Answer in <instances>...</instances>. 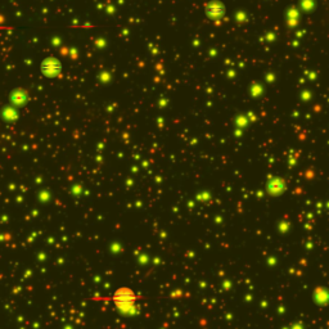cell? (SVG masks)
I'll list each match as a JSON object with an SVG mask.
<instances>
[{"instance_id": "cell-1", "label": "cell", "mask_w": 329, "mask_h": 329, "mask_svg": "<svg viewBox=\"0 0 329 329\" xmlns=\"http://www.w3.org/2000/svg\"><path fill=\"white\" fill-rule=\"evenodd\" d=\"M61 64L56 59H46L43 63V71L44 74L48 75V76H56L61 71Z\"/></svg>"}]
</instances>
